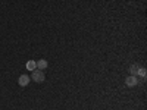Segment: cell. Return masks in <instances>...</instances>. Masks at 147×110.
Returning <instances> with one entry per match:
<instances>
[{
    "label": "cell",
    "instance_id": "cell-2",
    "mask_svg": "<svg viewBox=\"0 0 147 110\" xmlns=\"http://www.w3.org/2000/svg\"><path fill=\"white\" fill-rule=\"evenodd\" d=\"M125 84H127V87H136V85L138 84V79H137V76L129 75V76L125 79Z\"/></svg>",
    "mask_w": 147,
    "mask_h": 110
},
{
    "label": "cell",
    "instance_id": "cell-3",
    "mask_svg": "<svg viewBox=\"0 0 147 110\" xmlns=\"http://www.w3.org/2000/svg\"><path fill=\"white\" fill-rule=\"evenodd\" d=\"M30 81H31V78H30L28 75H21V76H19V79H18V82H19L21 87H25V85H28V84H30Z\"/></svg>",
    "mask_w": 147,
    "mask_h": 110
},
{
    "label": "cell",
    "instance_id": "cell-6",
    "mask_svg": "<svg viewBox=\"0 0 147 110\" xmlns=\"http://www.w3.org/2000/svg\"><path fill=\"white\" fill-rule=\"evenodd\" d=\"M27 69H28V70H34V69H37V63L34 62V60H30V62H27Z\"/></svg>",
    "mask_w": 147,
    "mask_h": 110
},
{
    "label": "cell",
    "instance_id": "cell-1",
    "mask_svg": "<svg viewBox=\"0 0 147 110\" xmlns=\"http://www.w3.org/2000/svg\"><path fill=\"white\" fill-rule=\"evenodd\" d=\"M31 79L35 81V82H43V81L46 79V76H44V70L34 69V70H32V76H31Z\"/></svg>",
    "mask_w": 147,
    "mask_h": 110
},
{
    "label": "cell",
    "instance_id": "cell-4",
    "mask_svg": "<svg viewBox=\"0 0 147 110\" xmlns=\"http://www.w3.org/2000/svg\"><path fill=\"white\" fill-rule=\"evenodd\" d=\"M35 63H37V69H40V70H44L47 68V62H46L44 59L38 60V62H35Z\"/></svg>",
    "mask_w": 147,
    "mask_h": 110
},
{
    "label": "cell",
    "instance_id": "cell-5",
    "mask_svg": "<svg viewBox=\"0 0 147 110\" xmlns=\"http://www.w3.org/2000/svg\"><path fill=\"white\" fill-rule=\"evenodd\" d=\"M138 70H140V66H138V65H132V66L129 68V73H131V75H134V76L138 75Z\"/></svg>",
    "mask_w": 147,
    "mask_h": 110
},
{
    "label": "cell",
    "instance_id": "cell-7",
    "mask_svg": "<svg viewBox=\"0 0 147 110\" xmlns=\"http://www.w3.org/2000/svg\"><path fill=\"white\" fill-rule=\"evenodd\" d=\"M138 75H140V76H141L143 79L146 78V75H147V72H146V69H144V68H140V70H138Z\"/></svg>",
    "mask_w": 147,
    "mask_h": 110
}]
</instances>
